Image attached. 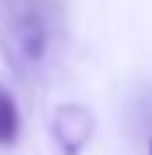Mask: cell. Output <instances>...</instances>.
I'll return each instance as SVG.
<instances>
[{
	"mask_svg": "<svg viewBox=\"0 0 152 155\" xmlns=\"http://www.w3.org/2000/svg\"><path fill=\"white\" fill-rule=\"evenodd\" d=\"M92 134V117L79 104H65L54 114V139L63 155H82Z\"/></svg>",
	"mask_w": 152,
	"mask_h": 155,
	"instance_id": "cell-1",
	"label": "cell"
},
{
	"mask_svg": "<svg viewBox=\"0 0 152 155\" xmlns=\"http://www.w3.org/2000/svg\"><path fill=\"white\" fill-rule=\"evenodd\" d=\"M19 131H22V123H19L16 101L11 98L8 90L0 84V147H11V144H16Z\"/></svg>",
	"mask_w": 152,
	"mask_h": 155,
	"instance_id": "cell-2",
	"label": "cell"
},
{
	"mask_svg": "<svg viewBox=\"0 0 152 155\" xmlns=\"http://www.w3.org/2000/svg\"><path fill=\"white\" fill-rule=\"evenodd\" d=\"M150 155H152V142H150Z\"/></svg>",
	"mask_w": 152,
	"mask_h": 155,
	"instance_id": "cell-3",
	"label": "cell"
}]
</instances>
